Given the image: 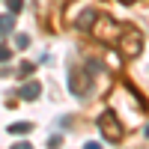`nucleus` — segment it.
<instances>
[{
    "instance_id": "1",
    "label": "nucleus",
    "mask_w": 149,
    "mask_h": 149,
    "mask_svg": "<svg viewBox=\"0 0 149 149\" xmlns=\"http://www.w3.org/2000/svg\"><path fill=\"white\" fill-rule=\"evenodd\" d=\"M98 131H102L110 143H119L122 137H125V131H122V122H119V116H116V110H104V113L98 116Z\"/></svg>"
},
{
    "instance_id": "2",
    "label": "nucleus",
    "mask_w": 149,
    "mask_h": 149,
    "mask_svg": "<svg viewBox=\"0 0 149 149\" xmlns=\"http://www.w3.org/2000/svg\"><path fill=\"white\" fill-rule=\"evenodd\" d=\"M140 51H143V36L134 27H125V33H122V54L125 57H137Z\"/></svg>"
},
{
    "instance_id": "3",
    "label": "nucleus",
    "mask_w": 149,
    "mask_h": 149,
    "mask_svg": "<svg viewBox=\"0 0 149 149\" xmlns=\"http://www.w3.org/2000/svg\"><path fill=\"white\" fill-rule=\"evenodd\" d=\"M18 95L24 98V102H36V98L42 95V86L36 84V81H27V84H24L21 90H18Z\"/></svg>"
},
{
    "instance_id": "4",
    "label": "nucleus",
    "mask_w": 149,
    "mask_h": 149,
    "mask_svg": "<svg viewBox=\"0 0 149 149\" xmlns=\"http://www.w3.org/2000/svg\"><path fill=\"white\" fill-rule=\"evenodd\" d=\"M12 27H15V15H0V36H9L12 33Z\"/></svg>"
},
{
    "instance_id": "5",
    "label": "nucleus",
    "mask_w": 149,
    "mask_h": 149,
    "mask_svg": "<svg viewBox=\"0 0 149 149\" xmlns=\"http://www.w3.org/2000/svg\"><path fill=\"white\" fill-rule=\"evenodd\" d=\"M93 21H95V9H86L84 15L78 18V27H81V30H90V27H93Z\"/></svg>"
},
{
    "instance_id": "6",
    "label": "nucleus",
    "mask_w": 149,
    "mask_h": 149,
    "mask_svg": "<svg viewBox=\"0 0 149 149\" xmlns=\"http://www.w3.org/2000/svg\"><path fill=\"white\" fill-rule=\"evenodd\" d=\"M30 131H33L30 122H12L9 125V134H18V137H24V134H30Z\"/></svg>"
},
{
    "instance_id": "7",
    "label": "nucleus",
    "mask_w": 149,
    "mask_h": 149,
    "mask_svg": "<svg viewBox=\"0 0 149 149\" xmlns=\"http://www.w3.org/2000/svg\"><path fill=\"white\" fill-rule=\"evenodd\" d=\"M21 3H24V0H6V6H9L12 15H18V12H21Z\"/></svg>"
},
{
    "instance_id": "8",
    "label": "nucleus",
    "mask_w": 149,
    "mask_h": 149,
    "mask_svg": "<svg viewBox=\"0 0 149 149\" xmlns=\"http://www.w3.org/2000/svg\"><path fill=\"white\" fill-rule=\"evenodd\" d=\"M12 57V51H9V48L6 45H0V63H6V60Z\"/></svg>"
},
{
    "instance_id": "9",
    "label": "nucleus",
    "mask_w": 149,
    "mask_h": 149,
    "mask_svg": "<svg viewBox=\"0 0 149 149\" xmlns=\"http://www.w3.org/2000/svg\"><path fill=\"white\" fill-rule=\"evenodd\" d=\"M15 45H18V48H27V45H30V36H24V33H21L18 39H15Z\"/></svg>"
},
{
    "instance_id": "10",
    "label": "nucleus",
    "mask_w": 149,
    "mask_h": 149,
    "mask_svg": "<svg viewBox=\"0 0 149 149\" xmlns=\"http://www.w3.org/2000/svg\"><path fill=\"white\" fill-rule=\"evenodd\" d=\"M30 72H33V63H21V69H18L21 78H24V74H30Z\"/></svg>"
},
{
    "instance_id": "11",
    "label": "nucleus",
    "mask_w": 149,
    "mask_h": 149,
    "mask_svg": "<svg viewBox=\"0 0 149 149\" xmlns=\"http://www.w3.org/2000/svg\"><path fill=\"white\" fill-rule=\"evenodd\" d=\"M12 149H33V146H30V143H15Z\"/></svg>"
},
{
    "instance_id": "12",
    "label": "nucleus",
    "mask_w": 149,
    "mask_h": 149,
    "mask_svg": "<svg viewBox=\"0 0 149 149\" xmlns=\"http://www.w3.org/2000/svg\"><path fill=\"white\" fill-rule=\"evenodd\" d=\"M84 149H102L98 143H84Z\"/></svg>"
},
{
    "instance_id": "13",
    "label": "nucleus",
    "mask_w": 149,
    "mask_h": 149,
    "mask_svg": "<svg viewBox=\"0 0 149 149\" xmlns=\"http://www.w3.org/2000/svg\"><path fill=\"white\" fill-rule=\"evenodd\" d=\"M119 3H125V6H128V3H134V0H119Z\"/></svg>"
},
{
    "instance_id": "14",
    "label": "nucleus",
    "mask_w": 149,
    "mask_h": 149,
    "mask_svg": "<svg viewBox=\"0 0 149 149\" xmlns=\"http://www.w3.org/2000/svg\"><path fill=\"white\" fill-rule=\"evenodd\" d=\"M146 137H149V125H146Z\"/></svg>"
}]
</instances>
